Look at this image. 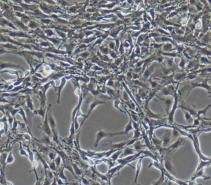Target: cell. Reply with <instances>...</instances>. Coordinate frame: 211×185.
<instances>
[{
	"label": "cell",
	"mask_w": 211,
	"mask_h": 185,
	"mask_svg": "<svg viewBox=\"0 0 211 185\" xmlns=\"http://www.w3.org/2000/svg\"><path fill=\"white\" fill-rule=\"evenodd\" d=\"M116 135H119L118 133H110V132H107L106 131H104V130H100L97 133L96 139L94 144L93 145V146H94V148H97L98 146L99 143H100V141L102 139L104 138L113 137V136H116Z\"/></svg>",
	"instance_id": "1"
},
{
	"label": "cell",
	"mask_w": 211,
	"mask_h": 185,
	"mask_svg": "<svg viewBox=\"0 0 211 185\" xmlns=\"http://www.w3.org/2000/svg\"><path fill=\"white\" fill-rule=\"evenodd\" d=\"M164 165L165 167L164 168L167 172L172 175H175V170L171 163L169 154H166V156L164 157Z\"/></svg>",
	"instance_id": "2"
},
{
	"label": "cell",
	"mask_w": 211,
	"mask_h": 185,
	"mask_svg": "<svg viewBox=\"0 0 211 185\" xmlns=\"http://www.w3.org/2000/svg\"><path fill=\"white\" fill-rule=\"evenodd\" d=\"M143 157H144V156H142V157H139L138 161L137 163H136V174H135V178L134 181H133V183H137L138 177L139 173H140V170H141V168L142 160H143Z\"/></svg>",
	"instance_id": "3"
},
{
	"label": "cell",
	"mask_w": 211,
	"mask_h": 185,
	"mask_svg": "<svg viewBox=\"0 0 211 185\" xmlns=\"http://www.w3.org/2000/svg\"><path fill=\"white\" fill-rule=\"evenodd\" d=\"M199 177H202V178H204V179H208L211 178V177L209 176H207L204 175V169L202 168V169L199 170L198 171V172H196V174L194 176H193L192 178H191V181H194L196 178H199Z\"/></svg>",
	"instance_id": "4"
},
{
	"label": "cell",
	"mask_w": 211,
	"mask_h": 185,
	"mask_svg": "<svg viewBox=\"0 0 211 185\" xmlns=\"http://www.w3.org/2000/svg\"><path fill=\"white\" fill-rule=\"evenodd\" d=\"M135 151V149H130V148H126L125 149L122 151L121 155H120V156H121V157H127L129 156L134 155Z\"/></svg>",
	"instance_id": "5"
},
{
	"label": "cell",
	"mask_w": 211,
	"mask_h": 185,
	"mask_svg": "<svg viewBox=\"0 0 211 185\" xmlns=\"http://www.w3.org/2000/svg\"><path fill=\"white\" fill-rule=\"evenodd\" d=\"M163 167V166H162ZM162 168H161V169L160 170H161V178H159V179H158V181H154V182H153V184H152V185H163V183H164V176H165V175H164V172H163V170H162Z\"/></svg>",
	"instance_id": "6"
},
{
	"label": "cell",
	"mask_w": 211,
	"mask_h": 185,
	"mask_svg": "<svg viewBox=\"0 0 211 185\" xmlns=\"http://www.w3.org/2000/svg\"><path fill=\"white\" fill-rule=\"evenodd\" d=\"M20 68V67L19 65H15V64H9V63H5V64H2L0 65V69H3L6 68Z\"/></svg>",
	"instance_id": "7"
},
{
	"label": "cell",
	"mask_w": 211,
	"mask_h": 185,
	"mask_svg": "<svg viewBox=\"0 0 211 185\" xmlns=\"http://www.w3.org/2000/svg\"><path fill=\"white\" fill-rule=\"evenodd\" d=\"M123 150H117V152H114V153H113L111 155V159H112V161L113 162H115L116 161H117L118 158H119V156H120Z\"/></svg>",
	"instance_id": "8"
},
{
	"label": "cell",
	"mask_w": 211,
	"mask_h": 185,
	"mask_svg": "<svg viewBox=\"0 0 211 185\" xmlns=\"http://www.w3.org/2000/svg\"><path fill=\"white\" fill-rule=\"evenodd\" d=\"M100 103H102V102H101H101H100V101H96L93 102L92 104H91V105H90V110H89V112H88V114H87V116H86V119H87V118H88V116H89V115H90V113H91V112L92 111L93 109H94V107H95V106H96V105H98V104H100Z\"/></svg>",
	"instance_id": "9"
},
{
	"label": "cell",
	"mask_w": 211,
	"mask_h": 185,
	"mask_svg": "<svg viewBox=\"0 0 211 185\" xmlns=\"http://www.w3.org/2000/svg\"><path fill=\"white\" fill-rule=\"evenodd\" d=\"M145 146H144V145H142L140 143V142L137 141L136 143V144H135L134 145V148H135V151H138V152H140V150H141L143 148H145Z\"/></svg>",
	"instance_id": "10"
},
{
	"label": "cell",
	"mask_w": 211,
	"mask_h": 185,
	"mask_svg": "<svg viewBox=\"0 0 211 185\" xmlns=\"http://www.w3.org/2000/svg\"><path fill=\"white\" fill-rule=\"evenodd\" d=\"M9 35L12 36H14V37H27V36L25 34L21 33V32L20 33H11Z\"/></svg>",
	"instance_id": "11"
},
{
	"label": "cell",
	"mask_w": 211,
	"mask_h": 185,
	"mask_svg": "<svg viewBox=\"0 0 211 185\" xmlns=\"http://www.w3.org/2000/svg\"><path fill=\"white\" fill-rule=\"evenodd\" d=\"M27 106L29 108H30L31 110H33V105H32V101L30 100V98H28L27 99Z\"/></svg>",
	"instance_id": "12"
},
{
	"label": "cell",
	"mask_w": 211,
	"mask_h": 185,
	"mask_svg": "<svg viewBox=\"0 0 211 185\" xmlns=\"http://www.w3.org/2000/svg\"><path fill=\"white\" fill-rule=\"evenodd\" d=\"M64 167H63L62 168V170H61V172H60V173H59V177L61 178V179L67 180V178L65 177V175H64Z\"/></svg>",
	"instance_id": "13"
},
{
	"label": "cell",
	"mask_w": 211,
	"mask_h": 185,
	"mask_svg": "<svg viewBox=\"0 0 211 185\" xmlns=\"http://www.w3.org/2000/svg\"><path fill=\"white\" fill-rule=\"evenodd\" d=\"M4 72H8L11 74H12V75H16L18 77H19V72L18 71H14V70H5L4 71Z\"/></svg>",
	"instance_id": "14"
},
{
	"label": "cell",
	"mask_w": 211,
	"mask_h": 185,
	"mask_svg": "<svg viewBox=\"0 0 211 185\" xmlns=\"http://www.w3.org/2000/svg\"><path fill=\"white\" fill-rule=\"evenodd\" d=\"M19 114H20V115H21V116H22L23 120H24L25 121V122H26V123H27L26 116H25V115L24 111H23V109H20V110H19Z\"/></svg>",
	"instance_id": "15"
},
{
	"label": "cell",
	"mask_w": 211,
	"mask_h": 185,
	"mask_svg": "<svg viewBox=\"0 0 211 185\" xmlns=\"http://www.w3.org/2000/svg\"><path fill=\"white\" fill-rule=\"evenodd\" d=\"M61 162V157L59 156H58V157H56V159H55V163L56 164V166L58 167H59Z\"/></svg>",
	"instance_id": "16"
},
{
	"label": "cell",
	"mask_w": 211,
	"mask_h": 185,
	"mask_svg": "<svg viewBox=\"0 0 211 185\" xmlns=\"http://www.w3.org/2000/svg\"><path fill=\"white\" fill-rule=\"evenodd\" d=\"M78 106H79V105H78ZM78 109H77V113H76V116H75V117H76V118H75V121H77V117H78V113H79V107H78ZM80 115H81V116H83V117H85V119H84V120H83V121H82V123L81 124V126L82 125H83V122H84V121H85V120L86 119V116H83V115H82V114H80Z\"/></svg>",
	"instance_id": "17"
},
{
	"label": "cell",
	"mask_w": 211,
	"mask_h": 185,
	"mask_svg": "<svg viewBox=\"0 0 211 185\" xmlns=\"http://www.w3.org/2000/svg\"><path fill=\"white\" fill-rule=\"evenodd\" d=\"M3 46L5 47L6 48H11V49H16V46H14V45H11V44H7V45H3Z\"/></svg>",
	"instance_id": "18"
},
{
	"label": "cell",
	"mask_w": 211,
	"mask_h": 185,
	"mask_svg": "<svg viewBox=\"0 0 211 185\" xmlns=\"http://www.w3.org/2000/svg\"><path fill=\"white\" fill-rule=\"evenodd\" d=\"M13 160H14L13 157H12V156L11 154H10V155H9V156H8V157H7V162H6V163H11V162H13Z\"/></svg>",
	"instance_id": "19"
},
{
	"label": "cell",
	"mask_w": 211,
	"mask_h": 185,
	"mask_svg": "<svg viewBox=\"0 0 211 185\" xmlns=\"http://www.w3.org/2000/svg\"><path fill=\"white\" fill-rule=\"evenodd\" d=\"M50 168L52 170L54 171L56 170V168L55 166V162H53L50 163Z\"/></svg>",
	"instance_id": "20"
},
{
	"label": "cell",
	"mask_w": 211,
	"mask_h": 185,
	"mask_svg": "<svg viewBox=\"0 0 211 185\" xmlns=\"http://www.w3.org/2000/svg\"><path fill=\"white\" fill-rule=\"evenodd\" d=\"M48 156H49V157L50 158L51 160H54V159H55L56 156V155L55 154H54L53 152H50V153L48 154Z\"/></svg>",
	"instance_id": "21"
},
{
	"label": "cell",
	"mask_w": 211,
	"mask_h": 185,
	"mask_svg": "<svg viewBox=\"0 0 211 185\" xmlns=\"http://www.w3.org/2000/svg\"><path fill=\"white\" fill-rule=\"evenodd\" d=\"M10 53L11 52V51H6V50H4V49H0V55L1 54H5V53Z\"/></svg>",
	"instance_id": "22"
},
{
	"label": "cell",
	"mask_w": 211,
	"mask_h": 185,
	"mask_svg": "<svg viewBox=\"0 0 211 185\" xmlns=\"http://www.w3.org/2000/svg\"><path fill=\"white\" fill-rule=\"evenodd\" d=\"M22 83V80H18V81H16V83H14L13 85L14 86H19V85Z\"/></svg>",
	"instance_id": "23"
},
{
	"label": "cell",
	"mask_w": 211,
	"mask_h": 185,
	"mask_svg": "<svg viewBox=\"0 0 211 185\" xmlns=\"http://www.w3.org/2000/svg\"><path fill=\"white\" fill-rule=\"evenodd\" d=\"M4 109H5V107H3V106H1V105H0V111H1L3 114H5Z\"/></svg>",
	"instance_id": "24"
},
{
	"label": "cell",
	"mask_w": 211,
	"mask_h": 185,
	"mask_svg": "<svg viewBox=\"0 0 211 185\" xmlns=\"http://www.w3.org/2000/svg\"><path fill=\"white\" fill-rule=\"evenodd\" d=\"M51 185H57L56 184V179H54V182L53 183V184Z\"/></svg>",
	"instance_id": "25"
},
{
	"label": "cell",
	"mask_w": 211,
	"mask_h": 185,
	"mask_svg": "<svg viewBox=\"0 0 211 185\" xmlns=\"http://www.w3.org/2000/svg\"><path fill=\"white\" fill-rule=\"evenodd\" d=\"M172 185V182H170H170L169 183H168V185Z\"/></svg>",
	"instance_id": "26"
},
{
	"label": "cell",
	"mask_w": 211,
	"mask_h": 185,
	"mask_svg": "<svg viewBox=\"0 0 211 185\" xmlns=\"http://www.w3.org/2000/svg\"><path fill=\"white\" fill-rule=\"evenodd\" d=\"M1 125H0V130H1Z\"/></svg>",
	"instance_id": "27"
}]
</instances>
